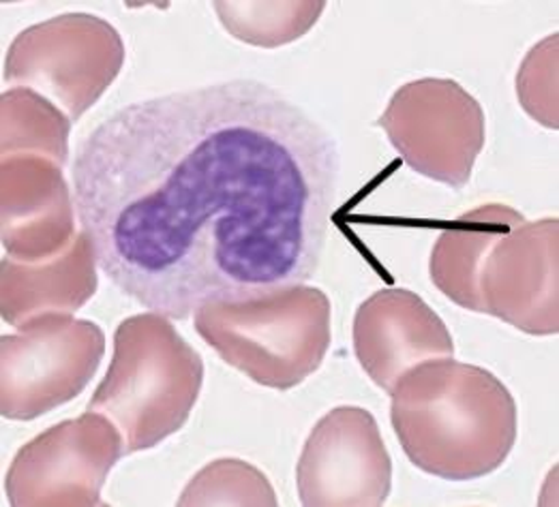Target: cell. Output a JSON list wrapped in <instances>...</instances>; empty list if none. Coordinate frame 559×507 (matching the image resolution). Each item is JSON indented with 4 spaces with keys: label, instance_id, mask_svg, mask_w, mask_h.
Masks as SVG:
<instances>
[{
    "label": "cell",
    "instance_id": "6",
    "mask_svg": "<svg viewBox=\"0 0 559 507\" xmlns=\"http://www.w3.org/2000/svg\"><path fill=\"white\" fill-rule=\"evenodd\" d=\"M106 353L104 330L73 315H44L0 338V413L28 422L82 395Z\"/></svg>",
    "mask_w": 559,
    "mask_h": 507
},
{
    "label": "cell",
    "instance_id": "13",
    "mask_svg": "<svg viewBox=\"0 0 559 507\" xmlns=\"http://www.w3.org/2000/svg\"><path fill=\"white\" fill-rule=\"evenodd\" d=\"M97 253L84 229L75 240L46 262H0V315L20 330L44 315H73L99 287Z\"/></svg>",
    "mask_w": 559,
    "mask_h": 507
},
{
    "label": "cell",
    "instance_id": "11",
    "mask_svg": "<svg viewBox=\"0 0 559 507\" xmlns=\"http://www.w3.org/2000/svg\"><path fill=\"white\" fill-rule=\"evenodd\" d=\"M0 238L7 257L46 262L78 236L75 197L62 166L39 155H2Z\"/></svg>",
    "mask_w": 559,
    "mask_h": 507
},
{
    "label": "cell",
    "instance_id": "18",
    "mask_svg": "<svg viewBox=\"0 0 559 507\" xmlns=\"http://www.w3.org/2000/svg\"><path fill=\"white\" fill-rule=\"evenodd\" d=\"M558 33L536 44L516 73V95L536 122L558 129Z\"/></svg>",
    "mask_w": 559,
    "mask_h": 507
},
{
    "label": "cell",
    "instance_id": "14",
    "mask_svg": "<svg viewBox=\"0 0 559 507\" xmlns=\"http://www.w3.org/2000/svg\"><path fill=\"white\" fill-rule=\"evenodd\" d=\"M525 217L503 204H487L461 215L440 233L429 275L433 285L461 309L478 313V275L483 262L508 229L523 224Z\"/></svg>",
    "mask_w": 559,
    "mask_h": 507
},
{
    "label": "cell",
    "instance_id": "15",
    "mask_svg": "<svg viewBox=\"0 0 559 507\" xmlns=\"http://www.w3.org/2000/svg\"><path fill=\"white\" fill-rule=\"evenodd\" d=\"M71 124L67 113L35 90L9 88L0 97L2 155H39L64 168Z\"/></svg>",
    "mask_w": 559,
    "mask_h": 507
},
{
    "label": "cell",
    "instance_id": "17",
    "mask_svg": "<svg viewBox=\"0 0 559 507\" xmlns=\"http://www.w3.org/2000/svg\"><path fill=\"white\" fill-rule=\"evenodd\" d=\"M178 506H277L269 478L238 458H219L200 469L178 497Z\"/></svg>",
    "mask_w": 559,
    "mask_h": 507
},
{
    "label": "cell",
    "instance_id": "1",
    "mask_svg": "<svg viewBox=\"0 0 559 507\" xmlns=\"http://www.w3.org/2000/svg\"><path fill=\"white\" fill-rule=\"evenodd\" d=\"M335 135L269 84L129 104L71 169L80 226L114 287L169 319L309 281L335 210Z\"/></svg>",
    "mask_w": 559,
    "mask_h": 507
},
{
    "label": "cell",
    "instance_id": "4",
    "mask_svg": "<svg viewBox=\"0 0 559 507\" xmlns=\"http://www.w3.org/2000/svg\"><path fill=\"white\" fill-rule=\"evenodd\" d=\"M193 326L225 364L287 393L322 366L333 338V306L322 289L294 285L245 302L202 306Z\"/></svg>",
    "mask_w": 559,
    "mask_h": 507
},
{
    "label": "cell",
    "instance_id": "5",
    "mask_svg": "<svg viewBox=\"0 0 559 507\" xmlns=\"http://www.w3.org/2000/svg\"><path fill=\"white\" fill-rule=\"evenodd\" d=\"M124 57V41L108 20L62 13L11 41L2 77L11 88L35 90L78 122L112 86Z\"/></svg>",
    "mask_w": 559,
    "mask_h": 507
},
{
    "label": "cell",
    "instance_id": "9",
    "mask_svg": "<svg viewBox=\"0 0 559 507\" xmlns=\"http://www.w3.org/2000/svg\"><path fill=\"white\" fill-rule=\"evenodd\" d=\"M296 486L307 507H380L392 491V460L380 426L362 407H336L309 433Z\"/></svg>",
    "mask_w": 559,
    "mask_h": 507
},
{
    "label": "cell",
    "instance_id": "3",
    "mask_svg": "<svg viewBox=\"0 0 559 507\" xmlns=\"http://www.w3.org/2000/svg\"><path fill=\"white\" fill-rule=\"evenodd\" d=\"M200 353L162 313H140L118 324L110 369L88 411L110 418L124 454L157 448L178 433L202 393Z\"/></svg>",
    "mask_w": 559,
    "mask_h": 507
},
{
    "label": "cell",
    "instance_id": "8",
    "mask_svg": "<svg viewBox=\"0 0 559 507\" xmlns=\"http://www.w3.org/2000/svg\"><path fill=\"white\" fill-rule=\"evenodd\" d=\"M124 456V437L110 418L86 411L50 426L13 456L4 493L13 507L104 506L102 491Z\"/></svg>",
    "mask_w": 559,
    "mask_h": 507
},
{
    "label": "cell",
    "instance_id": "12",
    "mask_svg": "<svg viewBox=\"0 0 559 507\" xmlns=\"http://www.w3.org/2000/svg\"><path fill=\"white\" fill-rule=\"evenodd\" d=\"M354 353L369 379L391 395L399 379L429 360L454 358L444 319L414 291L380 289L354 317Z\"/></svg>",
    "mask_w": 559,
    "mask_h": 507
},
{
    "label": "cell",
    "instance_id": "16",
    "mask_svg": "<svg viewBox=\"0 0 559 507\" xmlns=\"http://www.w3.org/2000/svg\"><path fill=\"white\" fill-rule=\"evenodd\" d=\"M326 2H215L225 31L255 48H280L305 37L324 13Z\"/></svg>",
    "mask_w": 559,
    "mask_h": 507
},
{
    "label": "cell",
    "instance_id": "10",
    "mask_svg": "<svg viewBox=\"0 0 559 507\" xmlns=\"http://www.w3.org/2000/svg\"><path fill=\"white\" fill-rule=\"evenodd\" d=\"M559 219L523 221L489 249L478 275V313L532 335L559 333Z\"/></svg>",
    "mask_w": 559,
    "mask_h": 507
},
{
    "label": "cell",
    "instance_id": "2",
    "mask_svg": "<svg viewBox=\"0 0 559 507\" xmlns=\"http://www.w3.org/2000/svg\"><path fill=\"white\" fill-rule=\"evenodd\" d=\"M394 435L414 467L448 482L500 469L516 444L510 390L487 369L454 358L405 373L391 393Z\"/></svg>",
    "mask_w": 559,
    "mask_h": 507
},
{
    "label": "cell",
    "instance_id": "7",
    "mask_svg": "<svg viewBox=\"0 0 559 507\" xmlns=\"http://www.w3.org/2000/svg\"><path fill=\"white\" fill-rule=\"evenodd\" d=\"M405 166L450 189H463L487 140L480 101L450 77L403 84L378 118Z\"/></svg>",
    "mask_w": 559,
    "mask_h": 507
}]
</instances>
